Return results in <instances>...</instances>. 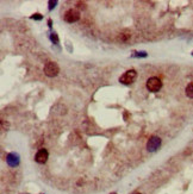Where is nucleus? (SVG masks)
<instances>
[{
  "label": "nucleus",
  "mask_w": 193,
  "mask_h": 194,
  "mask_svg": "<svg viewBox=\"0 0 193 194\" xmlns=\"http://www.w3.org/2000/svg\"><path fill=\"white\" fill-rule=\"evenodd\" d=\"M162 87V81L156 78V76H153V78H149L147 81V88L149 92H153V93H156L159 92Z\"/></svg>",
  "instance_id": "obj_1"
},
{
  "label": "nucleus",
  "mask_w": 193,
  "mask_h": 194,
  "mask_svg": "<svg viewBox=\"0 0 193 194\" xmlns=\"http://www.w3.org/2000/svg\"><path fill=\"white\" fill-rule=\"evenodd\" d=\"M58 71H60V68H58L57 63H55V62H48V63H46V66H44V74L49 78L56 76L58 74Z\"/></svg>",
  "instance_id": "obj_2"
},
{
  "label": "nucleus",
  "mask_w": 193,
  "mask_h": 194,
  "mask_svg": "<svg viewBox=\"0 0 193 194\" xmlns=\"http://www.w3.org/2000/svg\"><path fill=\"white\" fill-rule=\"evenodd\" d=\"M136 76H137L136 70L130 69V70L125 71L123 75L119 78V82H122V83H124V85H130V83H132L133 81H135Z\"/></svg>",
  "instance_id": "obj_3"
},
{
  "label": "nucleus",
  "mask_w": 193,
  "mask_h": 194,
  "mask_svg": "<svg viewBox=\"0 0 193 194\" xmlns=\"http://www.w3.org/2000/svg\"><path fill=\"white\" fill-rule=\"evenodd\" d=\"M79 19H80V13L74 8H70L65 13V20L67 23H75Z\"/></svg>",
  "instance_id": "obj_4"
},
{
  "label": "nucleus",
  "mask_w": 193,
  "mask_h": 194,
  "mask_svg": "<svg viewBox=\"0 0 193 194\" xmlns=\"http://www.w3.org/2000/svg\"><path fill=\"white\" fill-rule=\"evenodd\" d=\"M160 145H161V139H160V137L153 136V137L149 138V141H148V143H147V149H148L149 151H156Z\"/></svg>",
  "instance_id": "obj_5"
},
{
  "label": "nucleus",
  "mask_w": 193,
  "mask_h": 194,
  "mask_svg": "<svg viewBox=\"0 0 193 194\" xmlns=\"http://www.w3.org/2000/svg\"><path fill=\"white\" fill-rule=\"evenodd\" d=\"M49 157V153L46 150V149H39V150L37 151L36 156H35V161L37 163H39V165H43V163H46L47 160Z\"/></svg>",
  "instance_id": "obj_6"
},
{
  "label": "nucleus",
  "mask_w": 193,
  "mask_h": 194,
  "mask_svg": "<svg viewBox=\"0 0 193 194\" xmlns=\"http://www.w3.org/2000/svg\"><path fill=\"white\" fill-rule=\"evenodd\" d=\"M6 161H7V163L11 167H16V166L19 165V156L17 154H14V153L8 154L7 157H6Z\"/></svg>",
  "instance_id": "obj_7"
},
{
  "label": "nucleus",
  "mask_w": 193,
  "mask_h": 194,
  "mask_svg": "<svg viewBox=\"0 0 193 194\" xmlns=\"http://www.w3.org/2000/svg\"><path fill=\"white\" fill-rule=\"evenodd\" d=\"M186 95L191 99H193V82H189L186 87Z\"/></svg>",
  "instance_id": "obj_8"
},
{
  "label": "nucleus",
  "mask_w": 193,
  "mask_h": 194,
  "mask_svg": "<svg viewBox=\"0 0 193 194\" xmlns=\"http://www.w3.org/2000/svg\"><path fill=\"white\" fill-rule=\"evenodd\" d=\"M51 41L53 42H55V43H58V37H57V35L56 34H51Z\"/></svg>",
  "instance_id": "obj_9"
},
{
  "label": "nucleus",
  "mask_w": 193,
  "mask_h": 194,
  "mask_svg": "<svg viewBox=\"0 0 193 194\" xmlns=\"http://www.w3.org/2000/svg\"><path fill=\"white\" fill-rule=\"evenodd\" d=\"M57 4L56 0H54V1H49V10H53L55 7V5Z\"/></svg>",
  "instance_id": "obj_10"
},
{
  "label": "nucleus",
  "mask_w": 193,
  "mask_h": 194,
  "mask_svg": "<svg viewBox=\"0 0 193 194\" xmlns=\"http://www.w3.org/2000/svg\"><path fill=\"white\" fill-rule=\"evenodd\" d=\"M31 18H32V19H37V20H41V19H42V16H41V14H38V13H36V14H34Z\"/></svg>",
  "instance_id": "obj_11"
},
{
  "label": "nucleus",
  "mask_w": 193,
  "mask_h": 194,
  "mask_svg": "<svg viewBox=\"0 0 193 194\" xmlns=\"http://www.w3.org/2000/svg\"><path fill=\"white\" fill-rule=\"evenodd\" d=\"M131 194H141V193H138V192H133V193H131Z\"/></svg>",
  "instance_id": "obj_12"
},
{
  "label": "nucleus",
  "mask_w": 193,
  "mask_h": 194,
  "mask_svg": "<svg viewBox=\"0 0 193 194\" xmlns=\"http://www.w3.org/2000/svg\"><path fill=\"white\" fill-rule=\"evenodd\" d=\"M112 194H116V193H112Z\"/></svg>",
  "instance_id": "obj_13"
}]
</instances>
